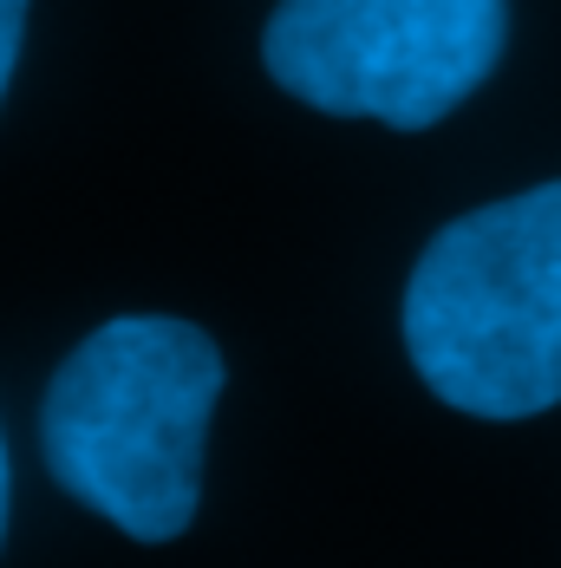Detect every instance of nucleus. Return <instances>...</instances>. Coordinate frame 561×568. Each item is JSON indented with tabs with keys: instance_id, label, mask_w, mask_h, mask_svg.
<instances>
[{
	"instance_id": "f257e3e1",
	"label": "nucleus",
	"mask_w": 561,
	"mask_h": 568,
	"mask_svg": "<svg viewBox=\"0 0 561 568\" xmlns=\"http://www.w3.org/2000/svg\"><path fill=\"white\" fill-rule=\"evenodd\" d=\"M223 353L170 314H118L59 359L40 405V452L65 497L131 542H170L203 497V438Z\"/></svg>"
},
{
	"instance_id": "f03ea898",
	"label": "nucleus",
	"mask_w": 561,
	"mask_h": 568,
	"mask_svg": "<svg viewBox=\"0 0 561 568\" xmlns=\"http://www.w3.org/2000/svg\"><path fill=\"white\" fill-rule=\"evenodd\" d=\"M405 346L418 379L470 418L561 405V183L431 235L405 282Z\"/></svg>"
},
{
	"instance_id": "7ed1b4c3",
	"label": "nucleus",
	"mask_w": 561,
	"mask_h": 568,
	"mask_svg": "<svg viewBox=\"0 0 561 568\" xmlns=\"http://www.w3.org/2000/svg\"><path fill=\"white\" fill-rule=\"evenodd\" d=\"M503 40V0H280L262 59L314 112L425 131L497 72Z\"/></svg>"
},
{
	"instance_id": "20e7f679",
	"label": "nucleus",
	"mask_w": 561,
	"mask_h": 568,
	"mask_svg": "<svg viewBox=\"0 0 561 568\" xmlns=\"http://www.w3.org/2000/svg\"><path fill=\"white\" fill-rule=\"evenodd\" d=\"M20 33H27V0H0V99H7L13 59H20Z\"/></svg>"
},
{
	"instance_id": "39448f33",
	"label": "nucleus",
	"mask_w": 561,
	"mask_h": 568,
	"mask_svg": "<svg viewBox=\"0 0 561 568\" xmlns=\"http://www.w3.org/2000/svg\"><path fill=\"white\" fill-rule=\"evenodd\" d=\"M7 504H13V470H7V438H0V542H7Z\"/></svg>"
}]
</instances>
